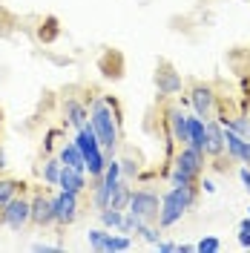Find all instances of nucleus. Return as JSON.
<instances>
[{
	"label": "nucleus",
	"instance_id": "nucleus-32",
	"mask_svg": "<svg viewBox=\"0 0 250 253\" xmlns=\"http://www.w3.org/2000/svg\"><path fill=\"white\" fill-rule=\"evenodd\" d=\"M248 216H250V210H248Z\"/></svg>",
	"mask_w": 250,
	"mask_h": 253
},
{
	"label": "nucleus",
	"instance_id": "nucleus-15",
	"mask_svg": "<svg viewBox=\"0 0 250 253\" xmlns=\"http://www.w3.org/2000/svg\"><path fill=\"white\" fill-rule=\"evenodd\" d=\"M58 158H61L66 167H75V170H81V173H86V158H83V153L78 150V144L69 141L61 147V153H58Z\"/></svg>",
	"mask_w": 250,
	"mask_h": 253
},
{
	"label": "nucleus",
	"instance_id": "nucleus-27",
	"mask_svg": "<svg viewBox=\"0 0 250 253\" xmlns=\"http://www.w3.org/2000/svg\"><path fill=\"white\" fill-rule=\"evenodd\" d=\"M35 253H52V251H61V245H46V242H35L32 245Z\"/></svg>",
	"mask_w": 250,
	"mask_h": 253
},
{
	"label": "nucleus",
	"instance_id": "nucleus-21",
	"mask_svg": "<svg viewBox=\"0 0 250 253\" xmlns=\"http://www.w3.org/2000/svg\"><path fill=\"white\" fill-rule=\"evenodd\" d=\"M135 236L144 239V242H147V245H153V248H156L158 242H161V233H158V227H153L150 221H144V224H141L138 230H135Z\"/></svg>",
	"mask_w": 250,
	"mask_h": 253
},
{
	"label": "nucleus",
	"instance_id": "nucleus-10",
	"mask_svg": "<svg viewBox=\"0 0 250 253\" xmlns=\"http://www.w3.org/2000/svg\"><path fill=\"white\" fill-rule=\"evenodd\" d=\"M63 121L72 129H81V126L89 124V104H83L78 98H66L63 101Z\"/></svg>",
	"mask_w": 250,
	"mask_h": 253
},
{
	"label": "nucleus",
	"instance_id": "nucleus-22",
	"mask_svg": "<svg viewBox=\"0 0 250 253\" xmlns=\"http://www.w3.org/2000/svg\"><path fill=\"white\" fill-rule=\"evenodd\" d=\"M196 251H199V253H216V251H221L219 236H204L202 242L196 245Z\"/></svg>",
	"mask_w": 250,
	"mask_h": 253
},
{
	"label": "nucleus",
	"instance_id": "nucleus-29",
	"mask_svg": "<svg viewBox=\"0 0 250 253\" xmlns=\"http://www.w3.org/2000/svg\"><path fill=\"white\" fill-rule=\"evenodd\" d=\"M199 187H202L204 193H216V190H219V187H216V181H210V178H204V181L199 184Z\"/></svg>",
	"mask_w": 250,
	"mask_h": 253
},
{
	"label": "nucleus",
	"instance_id": "nucleus-24",
	"mask_svg": "<svg viewBox=\"0 0 250 253\" xmlns=\"http://www.w3.org/2000/svg\"><path fill=\"white\" fill-rule=\"evenodd\" d=\"M138 175V164L132 161V158H124L121 161V178H126V181H132Z\"/></svg>",
	"mask_w": 250,
	"mask_h": 253
},
{
	"label": "nucleus",
	"instance_id": "nucleus-3",
	"mask_svg": "<svg viewBox=\"0 0 250 253\" xmlns=\"http://www.w3.org/2000/svg\"><path fill=\"white\" fill-rule=\"evenodd\" d=\"M199 199V187H172L161 196V210H158V227H172L175 221H181V216L190 207H196Z\"/></svg>",
	"mask_w": 250,
	"mask_h": 253
},
{
	"label": "nucleus",
	"instance_id": "nucleus-12",
	"mask_svg": "<svg viewBox=\"0 0 250 253\" xmlns=\"http://www.w3.org/2000/svg\"><path fill=\"white\" fill-rule=\"evenodd\" d=\"M58 190H69V193H86V173H81L75 167H61V178H58Z\"/></svg>",
	"mask_w": 250,
	"mask_h": 253
},
{
	"label": "nucleus",
	"instance_id": "nucleus-14",
	"mask_svg": "<svg viewBox=\"0 0 250 253\" xmlns=\"http://www.w3.org/2000/svg\"><path fill=\"white\" fill-rule=\"evenodd\" d=\"M204 141H207V121L193 112L187 118V144L196 150H204Z\"/></svg>",
	"mask_w": 250,
	"mask_h": 253
},
{
	"label": "nucleus",
	"instance_id": "nucleus-18",
	"mask_svg": "<svg viewBox=\"0 0 250 253\" xmlns=\"http://www.w3.org/2000/svg\"><path fill=\"white\" fill-rule=\"evenodd\" d=\"M129 196H132V187H129L126 178H121V184L112 190V196H110V207H115V210H126V207H129Z\"/></svg>",
	"mask_w": 250,
	"mask_h": 253
},
{
	"label": "nucleus",
	"instance_id": "nucleus-9",
	"mask_svg": "<svg viewBox=\"0 0 250 253\" xmlns=\"http://www.w3.org/2000/svg\"><path fill=\"white\" fill-rule=\"evenodd\" d=\"M156 86H158V95L161 98H170V95H178L181 92V86H184V81L181 75L172 69L170 63H158V72H156Z\"/></svg>",
	"mask_w": 250,
	"mask_h": 253
},
{
	"label": "nucleus",
	"instance_id": "nucleus-2",
	"mask_svg": "<svg viewBox=\"0 0 250 253\" xmlns=\"http://www.w3.org/2000/svg\"><path fill=\"white\" fill-rule=\"evenodd\" d=\"M204 164H207V153H204V150H196V147H190V144H181L178 156L172 161L170 184L172 187H199Z\"/></svg>",
	"mask_w": 250,
	"mask_h": 253
},
{
	"label": "nucleus",
	"instance_id": "nucleus-6",
	"mask_svg": "<svg viewBox=\"0 0 250 253\" xmlns=\"http://www.w3.org/2000/svg\"><path fill=\"white\" fill-rule=\"evenodd\" d=\"M52 205H55V224L58 227H69V224L78 221V216H81V196L78 193L58 190L52 196Z\"/></svg>",
	"mask_w": 250,
	"mask_h": 253
},
{
	"label": "nucleus",
	"instance_id": "nucleus-23",
	"mask_svg": "<svg viewBox=\"0 0 250 253\" xmlns=\"http://www.w3.org/2000/svg\"><path fill=\"white\" fill-rule=\"evenodd\" d=\"M236 239H239V245H242V248H248V251H250V216L239 221V233H236Z\"/></svg>",
	"mask_w": 250,
	"mask_h": 253
},
{
	"label": "nucleus",
	"instance_id": "nucleus-17",
	"mask_svg": "<svg viewBox=\"0 0 250 253\" xmlns=\"http://www.w3.org/2000/svg\"><path fill=\"white\" fill-rule=\"evenodd\" d=\"M23 190H26V184L17 181V178H0V207H6L17 193H23Z\"/></svg>",
	"mask_w": 250,
	"mask_h": 253
},
{
	"label": "nucleus",
	"instance_id": "nucleus-31",
	"mask_svg": "<svg viewBox=\"0 0 250 253\" xmlns=\"http://www.w3.org/2000/svg\"><path fill=\"white\" fill-rule=\"evenodd\" d=\"M6 167V153H3V147H0V170Z\"/></svg>",
	"mask_w": 250,
	"mask_h": 253
},
{
	"label": "nucleus",
	"instance_id": "nucleus-19",
	"mask_svg": "<svg viewBox=\"0 0 250 253\" xmlns=\"http://www.w3.org/2000/svg\"><path fill=\"white\" fill-rule=\"evenodd\" d=\"M110 233H112V230H107L104 224H101V227H92V230L86 233V242H89V248H92V251L107 253V245H110Z\"/></svg>",
	"mask_w": 250,
	"mask_h": 253
},
{
	"label": "nucleus",
	"instance_id": "nucleus-7",
	"mask_svg": "<svg viewBox=\"0 0 250 253\" xmlns=\"http://www.w3.org/2000/svg\"><path fill=\"white\" fill-rule=\"evenodd\" d=\"M190 107H193V112H196L199 118H204V121L216 118V110H219L216 89H213L210 84H193V89H190Z\"/></svg>",
	"mask_w": 250,
	"mask_h": 253
},
{
	"label": "nucleus",
	"instance_id": "nucleus-8",
	"mask_svg": "<svg viewBox=\"0 0 250 253\" xmlns=\"http://www.w3.org/2000/svg\"><path fill=\"white\" fill-rule=\"evenodd\" d=\"M32 224L35 227H52L55 224V205L46 190H32Z\"/></svg>",
	"mask_w": 250,
	"mask_h": 253
},
{
	"label": "nucleus",
	"instance_id": "nucleus-1",
	"mask_svg": "<svg viewBox=\"0 0 250 253\" xmlns=\"http://www.w3.org/2000/svg\"><path fill=\"white\" fill-rule=\"evenodd\" d=\"M89 124L95 126V135L101 147L115 156L118 150V141H121V112H118V104L112 101L110 95H98L89 104Z\"/></svg>",
	"mask_w": 250,
	"mask_h": 253
},
{
	"label": "nucleus",
	"instance_id": "nucleus-16",
	"mask_svg": "<svg viewBox=\"0 0 250 253\" xmlns=\"http://www.w3.org/2000/svg\"><path fill=\"white\" fill-rule=\"evenodd\" d=\"M61 167H63V161L61 158H46L43 164H41V178H43V184L46 187H58V178H61Z\"/></svg>",
	"mask_w": 250,
	"mask_h": 253
},
{
	"label": "nucleus",
	"instance_id": "nucleus-28",
	"mask_svg": "<svg viewBox=\"0 0 250 253\" xmlns=\"http://www.w3.org/2000/svg\"><path fill=\"white\" fill-rule=\"evenodd\" d=\"M156 251L158 253H175V251H178V245H172V242H158Z\"/></svg>",
	"mask_w": 250,
	"mask_h": 253
},
{
	"label": "nucleus",
	"instance_id": "nucleus-26",
	"mask_svg": "<svg viewBox=\"0 0 250 253\" xmlns=\"http://www.w3.org/2000/svg\"><path fill=\"white\" fill-rule=\"evenodd\" d=\"M239 181H242V187L250 193V167H248V164H242V167H239Z\"/></svg>",
	"mask_w": 250,
	"mask_h": 253
},
{
	"label": "nucleus",
	"instance_id": "nucleus-11",
	"mask_svg": "<svg viewBox=\"0 0 250 253\" xmlns=\"http://www.w3.org/2000/svg\"><path fill=\"white\" fill-rule=\"evenodd\" d=\"M204 153L207 158H219L227 153V147H224V126L216 121V118H210L207 121V141H204Z\"/></svg>",
	"mask_w": 250,
	"mask_h": 253
},
{
	"label": "nucleus",
	"instance_id": "nucleus-4",
	"mask_svg": "<svg viewBox=\"0 0 250 253\" xmlns=\"http://www.w3.org/2000/svg\"><path fill=\"white\" fill-rule=\"evenodd\" d=\"M0 224H6L15 233H20L26 224H32V199L29 196L17 193L6 207H0Z\"/></svg>",
	"mask_w": 250,
	"mask_h": 253
},
{
	"label": "nucleus",
	"instance_id": "nucleus-25",
	"mask_svg": "<svg viewBox=\"0 0 250 253\" xmlns=\"http://www.w3.org/2000/svg\"><path fill=\"white\" fill-rule=\"evenodd\" d=\"M236 161H242V164L250 167V138H242L239 141V156H236Z\"/></svg>",
	"mask_w": 250,
	"mask_h": 253
},
{
	"label": "nucleus",
	"instance_id": "nucleus-5",
	"mask_svg": "<svg viewBox=\"0 0 250 253\" xmlns=\"http://www.w3.org/2000/svg\"><path fill=\"white\" fill-rule=\"evenodd\" d=\"M126 210H129L132 216H138V219L156 224L158 221V210H161V196H158L156 190H150V187L132 190V196H129V207H126Z\"/></svg>",
	"mask_w": 250,
	"mask_h": 253
},
{
	"label": "nucleus",
	"instance_id": "nucleus-30",
	"mask_svg": "<svg viewBox=\"0 0 250 253\" xmlns=\"http://www.w3.org/2000/svg\"><path fill=\"white\" fill-rule=\"evenodd\" d=\"M196 251V245H178V253H193Z\"/></svg>",
	"mask_w": 250,
	"mask_h": 253
},
{
	"label": "nucleus",
	"instance_id": "nucleus-13",
	"mask_svg": "<svg viewBox=\"0 0 250 253\" xmlns=\"http://www.w3.org/2000/svg\"><path fill=\"white\" fill-rule=\"evenodd\" d=\"M187 112L181 107H170L167 110V124H170V135L178 144H187Z\"/></svg>",
	"mask_w": 250,
	"mask_h": 253
},
{
	"label": "nucleus",
	"instance_id": "nucleus-20",
	"mask_svg": "<svg viewBox=\"0 0 250 253\" xmlns=\"http://www.w3.org/2000/svg\"><path fill=\"white\" fill-rule=\"evenodd\" d=\"M126 210H115V207H107V210H101L98 213V221L107 227V230H118L121 227V219H124Z\"/></svg>",
	"mask_w": 250,
	"mask_h": 253
}]
</instances>
